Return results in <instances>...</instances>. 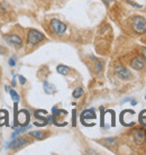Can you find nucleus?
Masks as SVG:
<instances>
[{
  "label": "nucleus",
  "mask_w": 146,
  "mask_h": 155,
  "mask_svg": "<svg viewBox=\"0 0 146 155\" xmlns=\"http://www.w3.org/2000/svg\"><path fill=\"white\" fill-rule=\"evenodd\" d=\"M75 114H77V111H75V110H73V126H77V123H75V118H77V117H75Z\"/></svg>",
  "instance_id": "obj_22"
},
{
  "label": "nucleus",
  "mask_w": 146,
  "mask_h": 155,
  "mask_svg": "<svg viewBox=\"0 0 146 155\" xmlns=\"http://www.w3.org/2000/svg\"><path fill=\"white\" fill-rule=\"evenodd\" d=\"M102 1H104V4H105V5H107V6H108V5L111 4V2L114 1V0H102Z\"/></svg>",
  "instance_id": "obj_25"
},
{
  "label": "nucleus",
  "mask_w": 146,
  "mask_h": 155,
  "mask_svg": "<svg viewBox=\"0 0 146 155\" xmlns=\"http://www.w3.org/2000/svg\"><path fill=\"white\" fill-rule=\"evenodd\" d=\"M9 65L10 66H15L16 65V58H12L9 60Z\"/></svg>",
  "instance_id": "obj_20"
},
{
  "label": "nucleus",
  "mask_w": 146,
  "mask_h": 155,
  "mask_svg": "<svg viewBox=\"0 0 146 155\" xmlns=\"http://www.w3.org/2000/svg\"><path fill=\"white\" fill-rule=\"evenodd\" d=\"M27 142H28V140H27L26 137H18V138H16V140H12V144H10L9 146H10V148H12V150H18V148H20L22 146H24Z\"/></svg>",
  "instance_id": "obj_8"
},
{
  "label": "nucleus",
  "mask_w": 146,
  "mask_h": 155,
  "mask_svg": "<svg viewBox=\"0 0 146 155\" xmlns=\"http://www.w3.org/2000/svg\"><path fill=\"white\" fill-rule=\"evenodd\" d=\"M8 92L10 93V96H12V100L15 101V102H18V101H19V96H18V93L16 92L15 90H14V89H9V91H8Z\"/></svg>",
  "instance_id": "obj_16"
},
{
  "label": "nucleus",
  "mask_w": 146,
  "mask_h": 155,
  "mask_svg": "<svg viewBox=\"0 0 146 155\" xmlns=\"http://www.w3.org/2000/svg\"><path fill=\"white\" fill-rule=\"evenodd\" d=\"M102 68H104V62H98L96 65V70L97 72H100V71H102Z\"/></svg>",
  "instance_id": "obj_18"
},
{
  "label": "nucleus",
  "mask_w": 146,
  "mask_h": 155,
  "mask_svg": "<svg viewBox=\"0 0 146 155\" xmlns=\"http://www.w3.org/2000/svg\"><path fill=\"white\" fill-rule=\"evenodd\" d=\"M18 78H19V82L22 83V84H25L26 83V78L23 77V75H18Z\"/></svg>",
  "instance_id": "obj_21"
},
{
  "label": "nucleus",
  "mask_w": 146,
  "mask_h": 155,
  "mask_svg": "<svg viewBox=\"0 0 146 155\" xmlns=\"http://www.w3.org/2000/svg\"><path fill=\"white\" fill-rule=\"evenodd\" d=\"M6 51L7 50H6L2 45H0V54H5V53H6Z\"/></svg>",
  "instance_id": "obj_24"
},
{
  "label": "nucleus",
  "mask_w": 146,
  "mask_h": 155,
  "mask_svg": "<svg viewBox=\"0 0 146 155\" xmlns=\"http://www.w3.org/2000/svg\"><path fill=\"white\" fill-rule=\"evenodd\" d=\"M131 27L137 34H145L146 33V18L142 16H135L131 20Z\"/></svg>",
  "instance_id": "obj_1"
},
{
  "label": "nucleus",
  "mask_w": 146,
  "mask_h": 155,
  "mask_svg": "<svg viewBox=\"0 0 146 155\" xmlns=\"http://www.w3.org/2000/svg\"><path fill=\"white\" fill-rule=\"evenodd\" d=\"M6 41H7L8 44H10L12 46H15L16 48H20V47L23 46V39L20 38L18 35H15V34H12V35H7L4 37Z\"/></svg>",
  "instance_id": "obj_5"
},
{
  "label": "nucleus",
  "mask_w": 146,
  "mask_h": 155,
  "mask_svg": "<svg viewBox=\"0 0 146 155\" xmlns=\"http://www.w3.org/2000/svg\"><path fill=\"white\" fill-rule=\"evenodd\" d=\"M145 99H146V96H145Z\"/></svg>",
  "instance_id": "obj_28"
},
{
  "label": "nucleus",
  "mask_w": 146,
  "mask_h": 155,
  "mask_svg": "<svg viewBox=\"0 0 146 155\" xmlns=\"http://www.w3.org/2000/svg\"><path fill=\"white\" fill-rule=\"evenodd\" d=\"M12 84L14 85V87H16V80H15V78H14V80L12 81Z\"/></svg>",
  "instance_id": "obj_26"
},
{
  "label": "nucleus",
  "mask_w": 146,
  "mask_h": 155,
  "mask_svg": "<svg viewBox=\"0 0 146 155\" xmlns=\"http://www.w3.org/2000/svg\"><path fill=\"white\" fill-rule=\"evenodd\" d=\"M131 66L134 70H143L144 69V62H143V60L141 58H135L131 62Z\"/></svg>",
  "instance_id": "obj_9"
},
{
  "label": "nucleus",
  "mask_w": 146,
  "mask_h": 155,
  "mask_svg": "<svg viewBox=\"0 0 146 155\" xmlns=\"http://www.w3.org/2000/svg\"><path fill=\"white\" fill-rule=\"evenodd\" d=\"M139 123L143 125V126H146V109L143 110L141 115H139Z\"/></svg>",
  "instance_id": "obj_17"
},
{
  "label": "nucleus",
  "mask_w": 146,
  "mask_h": 155,
  "mask_svg": "<svg viewBox=\"0 0 146 155\" xmlns=\"http://www.w3.org/2000/svg\"><path fill=\"white\" fill-rule=\"evenodd\" d=\"M128 4L131 5V6H134V7H136V8H142V6H139V5L135 4V2H133V1H128Z\"/></svg>",
  "instance_id": "obj_23"
},
{
  "label": "nucleus",
  "mask_w": 146,
  "mask_h": 155,
  "mask_svg": "<svg viewBox=\"0 0 146 155\" xmlns=\"http://www.w3.org/2000/svg\"><path fill=\"white\" fill-rule=\"evenodd\" d=\"M17 119L19 121L20 126H26L29 121V113L26 110H20L18 115H17Z\"/></svg>",
  "instance_id": "obj_7"
},
{
  "label": "nucleus",
  "mask_w": 146,
  "mask_h": 155,
  "mask_svg": "<svg viewBox=\"0 0 146 155\" xmlns=\"http://www.w3.org/2000/svg\"><path fill=\"white\" fill-rule=\"evenodd\" d=\"M133 138H134V142L137 145H142L146 142V132L142 128L135 129L133 132Z\"/></svg>",
  "instance_id": "obj_4"
},
{
  "label": "nucleus",
  "mask_w": 146,
  "mask_h": 155,
  "mask_svg": "<svg viewBox=\"0 0 146 155\" xmlns=\"http://www.w3.org/2000/svg\"><path fill=\"white\" fill-rule=\"evenodd\" d=\"M116 74H117V77L119 78L120 80H129L131 78V72L127 70V69H125L124 66H117L116 68Z\"/></svg>",
  "instance_id": "obj_6"
},
{
  "label": "nucleus",
  "mask_w": 146,
  "mask_h": 155,
  "mask_svg": "<svg viewBox=\"0 0 146 155\" xmlns=\"http://www.w3.org/2000/svg\"><path fill=\"white\" fill-rule=\"evenodd\" d=\"M44 134H45V133H43V132H31L29 133V135H31L32 137H35V138H37V140H43V138L45 137Z\"/></svg>",
  "instance_id": "obj_13"
},
{
  "label": "nucleus",
  "mask_w": 146,
  "mask_h": 155,
  "mask_svg": "<svg viewBox=\"0 0 146 155\" xmlns=\"http://www.w3.org/2000/svg\"><path fill=\"white\" fill-rule=\"evenodd\" d=\"M45 36L43 35L41 31H36V29H31L27 36V44L29 46H34L36 44H38L39 42H42Z\"/></svg>",
  "instance_id": "obj_2"
},
{
  "label": "nucleus",
  "mask_w": 146,
  "mask_h": 155,
  "mask_svg": "<svg viewBox=\"0 0 146 155\" xmlns=\"http://www.w3.org/2000/svg\"><path fill=\"white\" fill-rule=\"evenodd\" d=\"M96 114H95V110L93 109H90V110H85L82 113L81 115V120L83 121L85 119H96Z\"/></svg>",
  "instance_id": "obj_10"
},
{
  "label": "nucleus",
  "mask_w": 146,
  "mask_h": 155,
  "mask_svg": "<svg viewBox=\"0 0 146 155\" xmlns=\"http://www.w3.org/2000/svg\"><path fill=\"white\" fill-rule=\"evenodd\" d=\"M29 127H31V126H25V127H24V126H22L20 128H17V129H16L15 132H14V134H12V137L14 138V137H15V136H17L18 134H22V133L26 132V130H27V129H28Z\"/></svg>",
  "instance_id": "obj_14"
},
{
  "label": "nucleus",
  "mask_w": 146,
  "mask_h": 155,
  "mask_svg": "<svg viewBox=\"0 0 146 155\" xmlns=\"http://www.w3.org/2000/svg\"><path fill=\"white\" fill-rule=\"evenodd\" d=\"M141 54H142V56H143V60H144V61L146 62V47H143V48H142V53H141Z\"/></svg>",
  "instance_id": "obj_19"
},
{
  "label": "nucleus",
  "mask_w": 146,
  "mask_h": 155,
  "mask_svg": "<svg viewBox=\"0 0 146 155\" xmlns=\"http://www.w3.org/2000/svg\"><path fill=\"white\" fill-rule=\"evenodd\" d=\"M51 28L56 35H63L66 31L65 24H63L58 19H52L51 20Z\"/></svg>",
  "instance_id": "obj_3"
},
{
  "label": "nucleus",
  "mask_w": 146,
  "mask_h": 155,
  "mask_svg": "<svg viewBox=\"0 0 146 155\" xmlns=\"http://www.w3.org/2000/svg\"><path fill=\"white\" fill-rule=\"evenodd\" d=\"M43 87H44V91H45V93H47V94H53V93L56 91L55 85L50 83V82H44Z\"/></svg>",
  "instance_id": "obj_11"
},
{
  "label": "nucleus",
  "mask_w": 146,
  "mask_h": 155,
  "mask_svg": "<svg viewBox=\"0 0 146 155\" xmlns=\"http://www.w3.org/2000/svg\"><path fill=\"white\" fill-rule=\"evenodd\" d=\"M82 94H83V89H82V88H77V89L74 90V91H73V93H72L73 98H75V99L80 98Z\"/></svg>",
  "instance_id": "obj_15"
},
{
  "label": "nucleus",
  "mask_w": 146,
  "mask_h": 155,
  "mask_svg": "<svg viewBox=\"0 0 146 155\" xmlns=\"http://www.w3.org/2000/svg\"><path fill=\"white\" fill-rule=\"evenodd\" d=\"M56 70H58V73L62 74V75H66V74L70 72V68H68V66H65V65H58V68H56Z\"/></svg>",
  "instance_id": "obj_12"
},
{
  "label": "nucleus",
  "mask_w": 146,
  "mask_h": 155,
  "mask_svg": "<svg viewBox=\"0 0 146 155\" xmlns=\"http://www.w3.org/2000/svg\"><path fill=\"white\" fill-rule=\"evenodd\" d=\"M131 105H133V106L136 105V101H135V100H131Z\"/></svg>",
  "instance_id": "obj_27"
}]
</instances>
